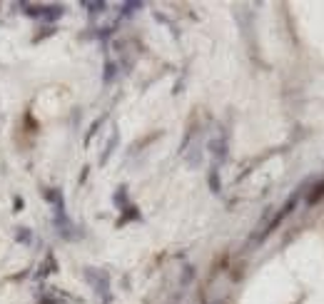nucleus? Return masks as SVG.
<instances>
[{
    "instance_id": "nucleus-1",
    "label": "nucleus",
    "mask_w": 324,
    "mask_h": 304,
    "mask_svg": "<svg viewBox=\"0 0 324 304\" xmlns=\"http://www.w3.org/2000/svg\"><path fill=\"white\" fill-rule=\"evenodd\" d=\"M322 197H324V180H322L317 187H312V190H309V194H307V202H309V205H317Z\"/></svg>"
},
{
    "instance_id": "nucleus-2",
    "label": "nucleus",
    "mask_w": 324,
    "mask_h": 304,
    "mask_svg": "<svg viewBox=\"0 0 324 304\" xmlns=\"http://www.w3.org/2000/svg\"><path fill=\"white\" fill-rule=\"evenodd\" d=\"M210 185L214 192H220V180H217V172H212V177H210Z\"/></svg>"
},
{
    "instance_id": "nucleus-3",
    "label": "nucleus",
    "mask_w": 324,
    "mask_h": 304,
    "mask_svg": "<svg viewBox=\"0 0 324 304\" xmlns=\"http://www.w3.org/2000/svg\"><path fill=\"white\" fill-rule=\"evenodd\" d=\"M85 8H88V10H102L105 5L102 3H85Z\"/></svg>"
}]
</instances>
